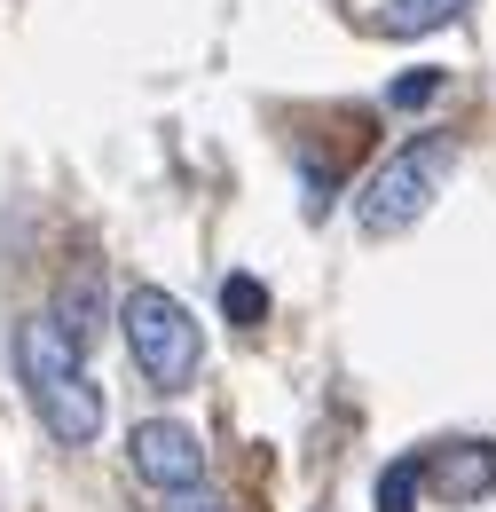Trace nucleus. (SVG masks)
Returning a JSON list of instances; mask_svg holds the SVG:
<instances>
[{
	"instance_id": "1",
	"label": "nucleus",
	"mask_w": 496,
	"mask_h": 512,
	"mask_svg": "<svg viewBox=\"0 0 496 512\" xmlns=\"http://www.w3.org/2000/svg\"><path fill=\"white\" fill-rule=\"evenodd\" d=\"M16 363H24V394H32L40 426H48L63 449H95V442H103V418H111L103 379H87L71 331H63L48 308L24 316V331H16Z\"/></svg>"
},
{
	"instance_id": "2",
	"label": "nucleus",
	"mask_w": 496,
	"mask_h": 512,
	"mask_svg": "<svg viewBox=\"0 0 496 512\" xmlns=\"http://www.w3.org/2000/svg\"><path fill=\"white\" fill-rule=\"evenodd\" d=\"M449 166H457V142L449 134H426V142H402L386 166H378L371 182L355 190V229L386 245V237H402V229H418L426 213H434L441 182H449Z\"/></svg>"
},
{
	"instance_id": "3",
	"label": "nucleus",
	"mask_w": 496,
	"mask_h": 512,
	"mask_svg": "<svg viewBox=\"0 0 496 512\" xmlns=\"http://www.w3.org/2000/svg\"><path fill=\"white\" fill-rule=\"evenodd\" d=\"M126 355H134V371L150 386H166V394H182L197 386L205 371V331L189 316L174 292H158V284H142V292H126Z\"/></svg>"
},
{
	"instance_id": "4",
	"label": "nucleus",
	"mask_w": 496,
	"mask_h": 512,
	"mask_svg": "<svg viewBox=\"0 0 496 512\" xmlns=\"http://www.w3.org/2000/svg\"><path fill=\"white\" fill-rule=\"evenodd\" d=\"M126 457H134V473H142L158 497H174V489H197V481H205V442H197L189 426H174V418H142L134 442H126Z\"/></svg>"
},
{
	"instance_id": "5",
	"label": "nucleus",
	"mask_w": 496,
	"mask_h": 512,
	"mask_svg": "<svg viewBox=\"0 0 496 512\" xmlns=\"http://www.w3.org/2000/svg\"><path fill=\"white\" fill-rule=\"evenodd\" d=\"M418 481L441 505H481L496 489V449L489 442H441L434 457H418Z\"/></svg>"
},
{
	"instance_id": "6",
	"label": "nucleus",
	"mask_w": 496,
	"mask_h": 512,
	"mask_svg": "<svg viewBox=\"0 0 496 512\" xmlns=\"http://www.w3.org/2000/svg\"><path fill=\"white\" fill-rule=\"evenodd\" d=\"M48 316L71 331V347H87V339L103 331V268H95V260H79V268L63 276V292H56V308H48Z\"/></svg>"
},
{
	"instance_id": "7",
	"label": "nucleus",
	"mask_w": 496,
	"mask_h": 512,
	"mask_svg": "<svg viewBox=\"0 0 496 512\" xmlns=\"http://www.w3.org/2000/svg\"><path fill=\"white\" fill-rule=\"evenodd\" d=\"M465 8H473V0H386L371 24L386 32V40H426V32H449Z\"/></svg>"
},
{
	"instance_id": "8",
	"label": "nucleus",
	"mask_w": 496,
	"mask_h": 512,
	"mask_svg": "<svg viewBox=\"0 0 496 512\" xmlns=\"http://www.w3.org/2000/svg\"><path fill=\"white\" fill-rule=\"evenodd\" d=\"M221 308H229V323H260L268 316V284H260V276H221Z\"/></svg>"
},
{
	"instance_id": "9",
	"label": "nucleus",
	"mask_w": 496,
	"mask_h": 512,
	"mask_svg": "<svg viewBox=\"0 0 496 512\" xmlns=\"http://www.w3.org/2000/svg\"><path fill=\"white\" fill-rule=\"evenodd\" d=\"M410 489H418V457H394L378 481V512H410Z\"/></svg>"
},
{
	"instance_id": "10",
	"label": "nucleus",
	"mask_w": 496,
	"mask_h": 512,
	"mask_svg": "<svg viewBox=\"0 0 496 512\" xmlns=\"http://www.w3.org/2000/svg\"><path fill=\"white\" fill-rule=\"evenodd\" d=\"M434 95H441V71H402V79L386 87L394 111H418V103H434Z\"/></svg>"
},
{
	"instance_id": "11",
	"label": "nucleus",
	"mask_w": 496,
	"mask_h": 512,
	"mask_svg": "<svg viewBox=\"0 0 496 512\" xmlns=\"http://www.w3.org/2000/svg\"><path fill=\"white\" fill-rule=\"evenodd\" d=\"M323 205H331V166L308 158V213H323Z\"/></svg>"
},
{
	"instance_id": "12",
	"label": "nucleus",
	"mask_w": 496,
	"mask_h": 512,
	"mask_svg": "<svg viewBox=\"0 0 496 512\" xmlns=\"http://www.w3.org/2000/svg\"><path fill=\"white\" fill-rule=\"evenodd\" d=\"M166 512H229V505H213V497H197V489H174V505Z\"/></svg>"
}]
</instances>
